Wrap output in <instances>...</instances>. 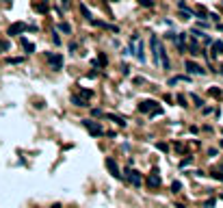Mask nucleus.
Returning a JSON list of instances; mask_svg holds the SVG:
<instances>
[{
  "instance_id": "dca6fc26",
  "label": "nucleus",
  "mask_w": 223,
  "mask_h": 208,
  "mask_svg": "<svg viewBox=\"0 0 223 208\" xmlns=\"http://www.w3.org/2000/svg\"><path fill=\"white\" fill-rule=\"evenodd\" d=\"M56 31H63V33H67V35H69V33H72V26H69L67 22H61V24L56 26Z\"/></svg>"
},
{
  "instance_id": "393cba45",
  "label": "nucleus",
  "mask_w": 223,
  "mask_h": 208,
  "mask_svg": "<svg viewBox=\"0 0 223 208\" xmlns=\"http://www.w3.org/2000/svg\"><path fill=\"white\" fill-rule=\"evenodd\" d=\"M191 98H193V102H195V104H197V106H202V100H199V95H195V93H193V95H191Z\"/></svg>"
},
{
  "instance_id": "cd10ccee",
  "label": "nucleus",
  "mask_w": 223,
  "mask_h": 208,
  "mask_svg": "<svg viewBox=\"0 0 223 208\" xmlns=\"http://www.w3.org/2000/svg\"><path fill=\"white\" fill-rule=\"evenodd\" d=\"M7 63H13L15 65V63H22V59H7Z\"/></svg>"
},
{
  "instance_id": "4be33fe9",
  "label": "nucleus",
  "mask_w": 223,
  "mask_h": 208,
  "mask_svg": "<svg viewBox=\"0 0 223 208\" xmlns=\"http://www.w3.org/2000/svg\"><path fill=\"white\" fill-rule=\"evenodd\" d=\"M141 7H154V0H139Z\"/></svg>"
},
{
  "instance_id": "6e6552de",
  "label": "nucleus",
  "mask_w": 223,
  "mask_h": 208,
  "mask_svg": "<svg viewBox=\"0 0 223 208\" xmlns=\"http://www.w3.org/2000/svg\"><path fill=\"white\" fill-rule=\"evenodd\" d=\"M126 173H128V180L132 182L134 186H141V184H143V180H141V173H139V171H134V169H126Z\"/></svg>"
},
{
  "instance_id": "1a4fd4ad",
  "label": "nucleus",
  "mask_w": 223,
  "mask_h": 208,
  "mask_svg": "<svg viewBox=\"0 0 223 208\" xmlns=\"http://www.w3.org/2000/svg\"><path fill=\"white\" fill-rule=\"evenodd\" d=\"M147 182H149V186H160V176H158V171H156V169H154V171L149 173Z\"/></svg>"
},
{
  "instance_id": "b1692460",
  "label": "nucleus",
  "mask_w": 223,
  "mask_h": 208,
  "mask_svg": "<svg viewBox=\"0 0 223 208\" xmlns=\"http://www.w3.org/2000/svg\"><path fill=\"white\" fill-rule=\"evenodd\" d=\"M210 95H212V98H219L221 91H219V89H210Z\"/></svg>"
},
{
  "instance_id": "ddd939ff",
  "label": "nucleus",
  "mask_w": 223,
  "mask_h": 208,
  "mask_svg": "<svg viewBox=\"0 0 223 208\" xmlns=\"http://www.w3.org/2000/svg\"><path fill=\"white\" fill-rule=\"evenodd\" d=\"M72 104H74V106H89L87 100H83V98H78V95H72Z\"/></svg>"
},
{
  "instance_id": "7ed1b4c3",
  "label": "nucleus",
  "mask_w": 223,
  "mask_h": 208,
  "mask_svg": "<svg viewBox=\"0 0 223 208\" xmlns=\"http://www.w3.org/2000/svg\"><path fill=\"white\" fill-rule=\"evenodd\" d=\"M45 61L52 65V70H63V54H52V52H45Z\"/></svg>"
},
{
  "instance_id": "20e7f679",
  "label": "nucleus",
  "mask_w": 223,
  "mask_h": 208,
  "mask_svg": "<svg viewBox=\"0 0 223 208\" xmlns=\"http://www.w3.org/2000/svg\"><path fill=\"white\" fill-rule=\"evenodd\" d=\"M83 126L89 130L91 137H100V134H104V130H102V126L95 124V122H91V119H83Z\"/></svg>"
},
{
  "instance_id": "aec40b11",
  "label": "nucleus",
  "mask_w": 223,
  "mask_h": 208,
  "mask_svg": "<svg viewBox=\"0 0 223 208\" xmlns=\"http://www.w3.org/2000/svg\"><path fill=\"white\" fill-rule=\"evenodd\" d=\"M91 115H93V117H104V113H102L100 109H91Z\"/></svg>"
},
{
  "instance_id": "a878e982",
  "label": "nucleus",
  "mask_w": 223,
  "mask_h": 208,
  "mask_svg": "<svg viewBox=\"0 0 223 208\" xmlns=\"http://www.w3.org/2000/svg\"><path fill=\"white\" fill-rule=\"evenodd\" d=\"M204 206H206V208H212V206H215V200H206V202H204Z\"/></svg>"
},
{
  "instance_id": "2eb2a0df",
  "label": "nucleus",
  "mask_w": 223,
  "mask_h": 208,
  "mask_svg": "<svg viewBox=\"0 0 223 208\" xmlns=\"http://www.w3.org/2000/svg\"><path fill=\"white\" fill-rule=\"evenodd\" d=\"M80 11H83V15H85L89 22L93 20V15H91V11H89V7H87V4H83V2H80Z\"/></svg>"
},
{
  "instance_id": "9d476101",
  "label": "nucleus",
  "mask_w": 223,
  "mask_h": 208,
  "mask_svg": "<svg viewBox=\"0 0 223 208\" xmlns=\"http://www.w3.org/2000/svg\"><path fill=\"white\" fill-rule=\"evenodd\" d=\"M134 54H136V59H139L141 63H145V50H143V43H139V46L134 48Z\"/></svg>"
},
{
  "instance_id": "f257e3e1",
  "label": "nucleus",
  "mask_w": 223,
  "mask_h": 208,
  "mask_svg": "<svg viewBox=\"0 0 223 208\" xmlns=\"http://www.w3.org/2000/svg\"><path fill=\"white\" fill-rule=\"evenodd\" d=\"M149 46H152V50H154V61H156V65L163 67V70H169L171 65H169V59H167V50L163 48V43L158 41L156 35L149 37Z\"/></svg>"
},
{
  "instance_id": "412c9836",
  "label": "nucleus",
  "mask_w": 223,
  "mask_h": 208,
  "mask_svg": "<svg viewBox=\"0 0 223 208\" xmlns=\"http://www.w3.org/2000/svg\"><path fill=\"white\" fill-rule=\"evenodd\" d=\"M7 50H9V41H2L0 39V52H7Z\"/></svg>"
},
{
  "instance_id": "6ab92c4d",
  "label": "nucleus",
  "mask_w": 223,
  "mask_h": 208,
  "mask_svg": "<svg viewBox=\"0 0 223 208\" xmlns=\"http://www.w3.org/2000/svg\"><path fill=\"white\" fill-rule=\"evenodd\" d=\"M180 189H182V184H180L178 180H176V182H171V191H173V193H180Z\"/></svg>"
},
{
  "instance_id": "f03ea898",
  "label": "nucleus",
  "mask_w": 223,
  "mask_h": 208,
  "mask_svg": "<svg viewBox=\"0 0 223 208\" xmlns=\"http://www.w3.org/2000/svg\"><path fill=\"white\" fill-rule=\"evenodd\" d=\"M139 111H141V113H147L149 117H154V115H160V113H163V109H160L154 100H143V102L139 104Z\"/></svg>"
},
{
  "instance_id": "0eeeda50",
  "label": "nucleus",
  "mask_w": 223,
  "mask_h": 208,
  "mask_svg": "<svg viewBox=\"0 0 223 208\" xmlns=\"http://www.w3.org/2000/svg\"><path fill=\"white\" fill-rule=\"evenodd\" d=\"M184 67H186V72H188V74H195V76H197V74H206V70H202V67H199L197 63H193V61H186V63H184Z\"/></svg>"
},
{
  "instance_id": "c756f323",
  "label": "nucleus",
  "mask_w": 223,
  "mask_h": 208,
  "mask_svg": "<svg viewBox=\"0 0 223 208\" xmlns=\"http://www.w3.org/2000/svg\"><path fill=\"white\" fill-rule=\"evenodd\" d=\"M212 178H215V180H221V182H223V176H221V173H212Z\"/></svg>"
},
{
  "instance_id": "c85d7f7f",
  "label": "nucleus",
  "mask_w": 223,
  "mask_h": 208,
  "mask_svg": "<svg viewBox=\"0 0 223 208\" xmlns=\"http://www.w3.org/2000/svg\"><path fill=\"white\" fill-rule=\"evenodd\" d=\"M52 41H54V43H61V37H59V33H54V37H52Z\"/></svg>"
},
{
  "instance_id": "9b49d317",
  "label": "nucleus",
  "mask_w": 223,
  "mask_h": 208,
  "mask_svg": "<svg viewBox=\"0 0 223 208\" xmlns=\"http://www.w3.org/2000/svg\"><path fill=\"white\" fill-rule=\"evenodd\" d=\"M219 54H223V43L215 41L212 43V56H219Z\"/></svg>"
},
{
  "instance_id": "5701e85b",
  "label": "nucleus",
  "mask_w": 223,
  "mask_h": 208,
  "mask_svg": "<svg viewBox=\"0 0 223 208\" xmlns=\"http://www.w3.org/2000/svg\"><path fill=\"white\" fill-rule=\"evenodd\" d=\"M176 100H178V104H180V106H186V98H184V95H178Z\"/></svg>"
},
{
  "instance_id": "bb28decb",
  "label": "nucleus",
  "mask_w": 223,
  "mask_h": 208,
  "mask_svg": "<svg viewBox=\"0 0 223 208\" xmlns=\"http://www.w3.org/2000/svg\"><path fill=\"white\" fill-rule=\"evenodd\" d=\"M191 161H193V158H184V161L180 163V167H186V165H191Z\"/></svg>"
},
{
  "instance_id": "2f4dec72",
  "label": "nucleus",
  "mask_w": 223,
  "mask_h": 208,
  "mask_svg": "<svg viewBox=\"0 0 223 208\" xmlns=\"http://www.w3.org/2000/svg\"><path fill=\"white\" fill-rule=\"evenodd\" d=\"M52 208H61V204H54V206H52Z\"/></svg>"
},
{
  "instance_id": "a211bd4d",
  "label": "nucleus",
  "mask_w": 223,
  "mask_h": 208,
  "mask_svg": "<svg viewBox=\"0 0 223 208\" xmlns=\"http://www.w3.org/2000/svg\"><path fill=\"white\" fill-rule=\"evenodd\" d=\"M80 98L83 100H89V98H93V91L91 89H80Z\"/></svg>"
},
{
  "instance_id": "4468645a",
  "label": "nucleus",
  "mask_w": 223,
  "mask_h": 208,
  "mask_svg": "<svg viewBox=\"0 0 223 208\" xmlns=\"http://www.w3.org/2000/svg\"><path fill=\"white\" fill-rule=\"evenodd\" d=\"M22 46H24V50H26L28 54H31V52H35V43H31L28 39H24V37H22Z\"/></svg>"
},
{
  "instance_id": "473e14b6",
  "label": "nucleus",
  "mask_w": 223,
  "mask_h": 208,
  "mask_svg": "<svg viewBox=\"0 0 223 208\" xmlns=\"http://www.w3.org/2000/svg\"><path fill=\"white\" fill-rule=\"evenodd\" d=\"M221 148H223V141H221Z\"/></svg>"
},
{
  "instance_id": "423d86ee",
  "label": "nucleus",
  "mask_w": 223,
  "mask_h": 208,
  "mask_svg": "<svg viewBox=\"0 0 223 208\" xmlns=\"http://www.w3.org/2000/svg\"><path fill=\"white\" fill-rule=\"evenodd\" d=\"M106 167H108V171H111V176L113 178H121V171H119V167H117V163L113 161V158H106Z\"/></svg>"
},
{
  "instance_id": "7c9ffc66",
  "label": "nucleus",
  "mask_w": 223,
  "mask_h": 208,
  "mask_svg": "<svg viewBox=\"0 0 223 208\" xmlns=\"http://www.w3.org/2000/svg\"><path fill=\"white\" fill-rule=\"evenodd\" d=\"M61 2H63V7H65V9L69 7V0H61Z\"/></svg>"
},
{
  "instance_id": "39448f33",
  "label": "nucleus",
  "mask_w": 223,
  "mask_h": 208,
  "mask_svg": "<svg viewBox=\"0 0 223 208\" xmlns=\"http://www.w3.org/2000/svg\"><path fill=\"white\" fill-rule=\"evenodd\" d=\"M26 28H28V26H26L24 22H15V24L9 26L7 35H11V37H13V35H22V33H26Z\"/></svg>"
},
{
  "instance_id": "f3484780",
  "label": "nucleus",
  "mask_w": 223,
  "mask_h": 208,
  "mask_svg": "<svg viewBox=\"0 0 223 208\" xmlns=\"http://www.w3.org/2000/svg\"><path fill=\"white\" fill-rule=\"evenodd\" d=\"M35 9H37L39 13H48V11H50V7H48V2H39V4H35Z\"/></svg>"
},
{
  "instance_id": "f8f14e48",
  "label": "nucleus",
  "mask_w": 223,
  "mask_h": 208,
  "mask_svg": "<svg viewBox=\"0 0 223 208\" xmlns=\"http://www.w3.org/2000/svg\"><path fill=\"white\" fill-rule=\"evenodd\" d=\"M104 117H108L111 122H115V124L119 126V128H124V126H126V122H124V119H121L119 115H104Z\"/></svg>"
}]
</instances>
